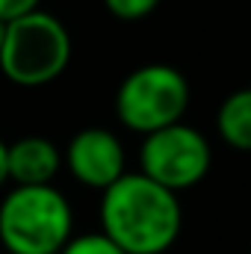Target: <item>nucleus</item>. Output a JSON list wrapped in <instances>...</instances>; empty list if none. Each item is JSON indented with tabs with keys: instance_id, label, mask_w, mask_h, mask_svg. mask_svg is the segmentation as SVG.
I'll return each mask as SVG.
<instances>
[{
	"instance_id": "obj_11",
	"label": "nucleus",
	"mask_w": 251,
	"mask_h": 254,
	"mask_svg": "<svg viewBox=\"0 0 251 254\" xmlns=\"http://www.w3.org/2000/svg\"><path fill=\"white\" fill-rule=\"evenodd\" d=\"M42 0H0V21H15L33 9H39Z\"/></svg>"
},
{
	"instance_id": "obj_10",
	"label": "nucleus",
	"mask_w": 251,
	"mask_h": 254,
	"mask_svg": "<svg viewBox=\"0 0 251 254\" xmlns=\"http://www.w3.org/2000/svg\"><path fill=\"white\" fill-rule=\"evenodd\" d=\"M163 0H104L107 12L119 21H142L148 18Z\"/></svg>"
},
{
	"instance_id": "obj_9",
	"label": "nucleus",
	"mask_w": 251,
	"mask_h": 254,
	"mask_svg": "<svg viewBox=\"0 0 251 254\" xmlns=\"http://www.w3.org/2000/svg\"><path fill=\"white\" fill-rule=\"evenodd\" d=\"M60 254H125L110 237H104L101 231H89V234H74Z\"/></svg>"
},
{
	"instance_id": "obj_1",
	"label": "nucleus",
	"mask_w": 251,
	"mask_h": 254,
	"mask_svg": "<svg viewBox=\"0 0 251 254\" xmlns=\"http://www.w3.org/2000/svg\"><path fill=\"white\" fill-rule=\"evenodd\" d=\"M101 234L125 254H166L181 237V195L154 184L142 172H125L101 192Z\"/></svg>"
},
{
	"instance_id": "obj_12",
	"label": "nucleus",
	"mask_w": 251,
	"mask_h": 254,
	"mask_svg": "<svg viewBox=\"0 0 251 254\" xmlns=\"http://www.w3.org/2000/svg\"><path fill=\"white\" fill-rule=\"evenodd\" d=\"M9 184V172H6V142L0 139V190Z\"/></svg>"
},
{
	"instance_id": "obj_2",
	"label": "nucleus",
	"mask_w": 251,
	"mask_h": 254,
	"mask_svg": "<svg viewBox=\"0 0 251 254\" xmlns=\"http://www.w3.org/2000/svg\"><path fill=\"white\" fill-rule=\"evenodd\" d=\"M74 237V210L54 184L12 187L0 201V246L9 254H60Z\"/></svg>"
},
{
	"instance_id": "obj_6",
	"label": "nucleus",
	"mask_w": 251,
	"mask_h": 254,
	"mask_svg": "<svg viewBox=\"0 0 251 254\" xmlns=\"http://www.w3.org/2000/svg\"><path fill=\"white\" fill-rule=\"evenodd\" d=\"M63 166L80 187L104 192L127 172V151L113 130L83 127L68 139Z\"/></svg>"
},
{
	"instance_id": "obj_5",
	"label": "nucleus",
	"mask_w": 251,
	"mask_h": 254,
	"mask_svg": "<svg viewBox=\"0 0 251 254\" xmlns=\"http://www.w3.org/2000/svg\"><path fill=\"white\" fill-rule=\"evenodd\" d=\"M210 169H213V145L198 127L178 122L142 136L139 172L175 195L198 187L210 175Z\"/></svg>"
},
{
	"instance_id": "obj_8",
	"label": "nucleus",
	"mask_w": 251,
	"mask_h": 254,
	"mask_svg": "<svg viewBox=\"0 0 251 254\" xmlns=\"http://www.w3.org/2000/svg\"><path fill=\"white\" fill-rule=\"evenodd\" d=\"M216 133L234 151H251V86L231 92L219 113H216Z\"/></svg>"
},
{
	"instance_id": "obj_3",
	"label": "nucleus",
	"mask_w": 251,
	"mask_h": 254,
	"mask_svg": "<svg viewBox=\"0 0 251 254\" xmlns=\"http://www.w3.org/2000/svg\"><path fill=\"white\" fill-rule=\"evenodd\" d=\"M71 63V33L42 6L9 21L0 48V74L15 86L36 89L54 83Z\"/></svg>"
},
{
	"instance_id": "obj_14",
	"label": "nucleus",
	"mask_w": 251,
	"mask_h": 254,
	"mask_svg": "<svg viewBox=\"0 0 251 254\" xmlns=\"http://www.w3.org/2000/svg\"><path fill=\"white\" fill-rule=\"evenodd\" d=\"M249 254H251V249H249Z\"/></svg>"
},
{
	"instance_id": "obj_4",
	"label": "nucleus",
	"mask_w": 251,
	"mask_h": 254,
	"mask_svg": "<svg viewBox=\"0 0 251 254\" xmlns=\"http://www.w3.org/2000/svg\"><path fill=\"white\" fill-rule=\"evenodd\" d=\"M189 101L192 89L187 74L175 65L151 63L133 68L119 83L116 116L127 130L148 136L154 130L184 122Z\"/></svg>"
},
{
	"instance_id": "obj_13",
	"label": "nucleus",
	"mask_w": 251,
	"mask_h": 254,
	"mask_svg": "<svg viewBox=\"0 0 251 254\" xmlns=\"http://www.w3.org/2000/svg\"><path fill=\"white\" fill-rule=\"evenodd\" d=\"M6 24L9 21H0V48H3V39H6Z\"/></svg>"
},
{
	"instance_id": "obj_7",
	"label": "nucleus",
	"mask_w": 251,
	"mask_h": 254,
	"mask_svg": "<svg viewBox=\"0 0 251 254\" xmlns=\"http://www.w3.org/2000/svg\"><path fill=\"white\" fill-rule=\"evenodd\" d=\"M63 169V151L48 136H21L6 145V172L15 187H48Z\"/></svg>"
}]
</instances>
